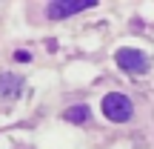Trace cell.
I'll list each match as a JSON object with an SVG mask.
<instances>
[{
	"mask_svg": "<svg viewBox=\"0 0 154 149\" xmlns=\"http://www.w3.org/2000/svg\"><path fill=\"white\" fill-rule=\"evenodd\" d=\"M91 6H97V0H54V3L46 6V15L51 20H63V17H72L77 11L91 9Z\"/></svg>",
	"mask_w": 154,
	"mask_h": 149,
	"instance_id": "cell-2",
	"label": "cell"
},
{
	"mask_svg": "<svg viewBox=\"0 0 154 149\" xmlns=\"http://www.w3.org/2000/svg\"><path fill=\"white\" fill-rule=\"evenodd\" d=\"M88 115H91V112H88V106H69V109L63 112V118H66L69 123H86Z\"/></svg>",
	"mask_w": 154,
	"mask_h": 149,
	"instance_id": "cell-5",
	"label": "cell"
},
{
	"mask_svg": "<svg viewBox=\"0 0 154 149\" xmlns=\"http://www.w3.org/2000/svg\"><path fill=\"white\" fill-rule=\"evenodd\" d=\"M114 60H117V66L126 69L128 75H146L149 72V57H146L143 52H137V49H120L114 55Z\"/></svg>",
	"mask_w": 154,
	"mask_h": 149,
	"instance_id": "cell-3",
	"label": "cell"
},
{
	"mask_svg": "<svg viewBox=\"0 0 154 149\" xmlns=\"http://www.w3.org/2000/svg\"><path fill=\"white\" fill-rule=\"evenodd\" d=\"M103 115L109 118V121H114V123H126V121H131L134 106H131V100H128L126 95L111 92V95L103 98Z\"/></svg>",
	"mask_w": 154,
	"mask_h": 149,
	"instance_id": "cell-1",
	"label": "cell"
},
{
	"mask_svg": "<svg viewBox=\"0 0 154 149\" xmlns=\"http://www.w3.org/2000/svg\"><path fill=\"white\" fill-rule=\"evenodd\" d=\"M20 92H23V80L17 75H11V72L0 75V98L14 100V98H20Z\"/></svg>",
	"mask_w": 154,
	"mask_h": 149,
	"instance_id": "cell-4",
	"label": "cell"
}]
</instances>
